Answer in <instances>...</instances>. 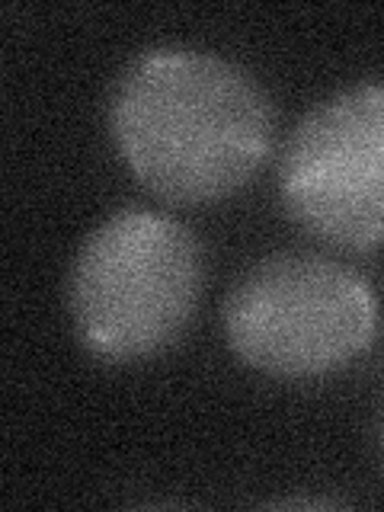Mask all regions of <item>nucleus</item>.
Listing matches in <instances>:
<instances>
[{
    "label": "nucleus",
    "instance_id": "f257e3e1",
    "mask_svg": "<svg viewBox=\"0 0 384 512\" xmlns=\"http://www.w3.org/2000/svg\"><path fill=\"white\" fill-rule=\"evenodd\" d=\"M109 132L135 180L173 205L244 189L272 151V103L247 68L189 45L135 55L109 93Z\"/></svg>",
    "mask_w": 384,
    "mask_h": 512
},
{
    "label": "nucleus",
    "instance_id": "f03ea898",
    "mask_svg": "<svg viewBox=\"0 0 384 512\" xmlns=\"http://www.w3.org/2000/svg\"><path fill=\"white\" fill-rule=\"evenodd\" d=\"M205 263L186 224L125 208L90 231L68 269V314L93 356L138 362L170 349L189 327Z\"/></svg>",
    "mask_w": 384,
    "mask_h": 512
},
{
    "label": "nucleus",
    "instance_id": "7ed1b4c3",
    "mask_svg": "<svg viewBox=\"0 0 384 512\" xmlns=\"http://www.w3.org/2000/svg\"><path fill=\"white\" fill-rule=\"evenodd\" d=\"M224 340L272 378L340 372L372 346L378 301L356 269L320 253H272L224 298Z\"/></svg>",
    "mask_w": 384,
    "mask_h": 512
},
{
    "label": "nucleus",
    "instance_id": "20e7f679",
    "mask_svg": "<svg viewBox=\"0 0 384 512\" xmlns=\"http://www.w3.org/2000/svg\"><path fill=\"white\" fill-rule=\"evenodd\" d=\"M279 196L304 231L343 250L384 240V84H359L298 119L279 157Z\"/></svg>",
    "mask_w": 384,
    "mask_h": 512
}]
</instances>
